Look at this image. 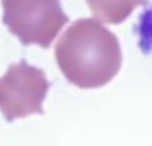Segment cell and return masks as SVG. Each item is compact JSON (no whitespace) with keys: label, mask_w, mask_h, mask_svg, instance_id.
I'll list each match as a JSON object with an SVG mask.
<instances>
[{"label":"cell","mask_w":152,"mask_h":146,"mask_svg":"<svg viewBox=\"0 0 152 146\" xmlns=\"http://www.w3.org/2000/svg\"><path fill=\"white\" fill-rule=\"evenodd\" d=\"M55 58L66 79L79 88H99L116 77L121 48L112 31L97 19L72 23L55 46Z\"/></svg>","instance_id":"1"},{"label":"cell","mask_w":152,"mask_h":146,"mask_svg":"<svg viewBox=\"0 0 152 146\" xmlns=\"http://www.w3.org/2000/svg\"><path fill=\"white\" fill-rule=\"evenodd\" d=\"M3 23L24 46L50 48L69 21L60 0H1Z\"/></svg>","instance_id":"2"},{"label":"cell","mask_w":152,"mask_h":146,"mask_svg":"<svg viewBox=\"0 0 152 146\" xmlns=\"http://www.w3.org/2000/svg\"><path fill=\"white\" fill-rule=\"evenodd\" d=\"M50 87L44 71L21 59L0 78V111L8 122L43 114V101Z\"/></svg>","instance_id":"3"},{"label":"cell","mask_w":152,"mask_h":146,"mask_svg":"<svg viewBox=\"0 0 152 146\" xmlns=\"http://www.w3.org/2000/svg\"><path fill=\"white\" fill-rule=\"evenodd\" d=\"M91 12L99 20L110 24H120L134 12L137 5L148 0H86Z\"/></svg>","instance_id":"4"}]
</instances>
